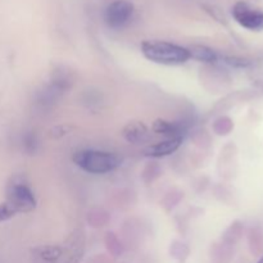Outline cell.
Segmentation results:
<instances>
[{
  "label": "cell",
  "instance_id": "1",
  "mask_svg": "<svg viewBox=\"0 0 263 263\" xmlns=\"http://www.w3.org/2000/svg\"><path fill=\"white\" fill-rule=\"evenodd\" d=\"M141 53L148 61L163 66H180L190 59L189 49L168 41H144L141 44Z\"/></svg>",
  "mask_w": 263,
  "mask_h": 263
},
{
  "label": "cell",
  "instance_id": "2",
  "mask_svg": "<svg viewBox=\"0 0 263 263\" xmlns=\"http://www.w3.org/2000/svg\"><path fill=\"white\" fill-rule=\"evenodd\" d=\"M72 159L82 171L92 175L109 174L122 164V159L117 154L97 149H84L76 152Z\"/></svg>",
  "mask_w": 263,
  "mask_h": 263
},
{
  "label": "cell",
  "instance_id": "3",
  "mask_svg": "<svg viewBox=\"0 0 263 263\" xmlns=\"http://www.w3.org/2000/svg\"><path fill=\"white\" fill-rule=\"evenodd\" d=\"M7 203L17 212H31L36 208V198L27 184L15 181L8 185Z\"/></svg>",
  "mask_w": 263,
  "mask_h": 263
},
{
  "label": "cell",
  "instance_id": "4",
  "mask_svg": "<svg viewBox=\"0 0 263 263\" xmlns=\"http://www.w3.org/2000/svg\"><path fill=\"white\" fill-rule=\"evenodd\" d=\"M134 4L128 0H115L105 8L104 21L107 26L113 30L126 27L133 20Z\"/></svg>",
  "mask_w": 263,
  "mask_h": 263
},
{
  "label": "cell",
  "instance_id": "5",
  "mask_svg": "<svg viewBox=\"0 0 263 263\" xmlns=\"http://www.w3.org/2000/svg\"><path fill=\"white\" fill-rule=\"evenodd\" d=\"M233 17L241 27L247 28V30H263V10L251 7L247 3H236L234 5Z\"/></svg>",
  "mask_w": 263,
  "mask_h": 263
},
{
  "label": "cell",
  "instance_id": "6",
  "mask_svg": "<svg viewBox=\"0 0 263 263\" xmlns=\"http://www.w3.org/2000/svg\"><path fill=\"white\" fill-rule=\"evenodd\" d=\"M182 140L184 138H167L166 140L158 141L145 149V156L151 158H163L175 153L182 144Z\"/></svg>",
  "mask_w": 263,
  "mask_h": 263
},
{
  "label": "cell",
  "instance_id": "7",
  "mask_svg": "<svg viewBox=\"0 0 263 263\" xmlns=\"http://www.w3.org/2000/svg\"><path fill=\"white\" fill-rule=\"evenodd\" d=\"M123 138L130 144H143L146 143L151 138V131L146 127L145 123L140 121H133L127 123L123 128Z\"/></svg>",
  "mask_w": 263,
  "mask_h": 263
},
{
  "label": "cell",
  "instance_id": "8",
  "mask_svg": "<svg viewBox=\"0 0 263 263\" xmlns=\"http://www.w3.org/2000/svg\"><path fill=\"white\" fill-rule=\"evenodd\" d=\"M152 130L158 135H163L166 138H184L185 126L166 120H156L152 125Z\"/></svg>",
  "mask_w": 263,
  "mask_h": 263
},
{
  "label": "cell",
  "instance_id": "9",
  "mask_svg": "<svg viewBox=\"0 0 263 263\" xmlns=\"http://www.w3.org/2000/svg\"><path fill=\"white\" fill-rule=\"evenodd\" d=\"M187 49H189L190 59H194L197 62H202V63H215L218 58L216 51L208 48V46L194 45Z\"/></svg>",
  "mask_w": 263,
  "mask_h": 263
},
{
  "label": "cell",
  "instance_id": "10",
  "mask_svg": "<svg viewBox=\"0 0 263 263\" xmlns=\"http://www.w3.org/2000/svg\"><path fill=\"white\" fill-rule=\"evenodd\" d=\"M39 257L46 263H57L59 259L63 257V249L61 247L50 246V247H43L39 249Z\"/></svg>",
  "mask_w": 263,
  "mask_h": 263
},
{
  "label": "cell",
  "instance_id": "11",
  "mask_svg": "<svg viewBox=\"0 0 263 263\" xmlns=\"http://www.w3.org/2000/svg\"><path fill=\"white\" fill-rule=\"evenodd\" d=\"M170 254L179 263H185L189 257V248L186 247V244L181 243V241H174L170 248Z\"/></svg>",
  "mask_w": 263,
  "mask_h": 263
},
{
  "label": "cell",
  "instance_id": "12",
  "mask_svg": "<svg viewBox=\"0 0 263 263\" xmlns=\"http://www.w3.org/2000/svg\"><path fill=\"white\" fill-rule=\"evenodd\" d=\"M23 148L27 153L33 154L36 153V151L39 149V140H37V136L35 135L33 133H26V135L23 136Z\"/></svg>",
  "mask_w": 263,
  "mask_h": 263
},
{
  "label": "cell",
  "instance_id": "13",
  "mask_svg": "<svg viewBox=\"0 0 263 263\" xmlns=\"http://www.w3.org/2000/svg\"><path fill=\"white\" fill-rule=\"evenodd\" d=\"M14 215L15 211L13 210L8 203L0 204V222H4V221L9 220V218H12Z\"/></svg>",
  "mask_w": 263,
  "mask_h": 263
},
{
  "label": "cell",
  "instance_id": "14",
  "mask_svg": "<svg viewBox=\"0 0 263 263\" xmlns=\"http://www.w3.org/2000/svg\"><path fill=\"white\" fill-rule=\"evenodd\" d=\"M258 263H263V258H262V259H261V261H259Z\"/></svg>",
  "mask_w": 263,
  "mask_h": 263
}]
</instances>
